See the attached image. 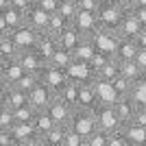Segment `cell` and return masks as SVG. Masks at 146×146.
I'll return each mask as SVG.
<instances>
[{
    "label": "cell",
    "mask_w": 146,
    "mask_h": 146,
    "mask_svg": "<svg viewBox=\"0 0 146 146\" xmlns=\"http://www.w3.org/2000/svg\"><path fill=\"white\" fill-rule=\"evenodd\" d=\"M129 9L127 7H122L118 0H107L100 5V9L96 11L98 15V24L103 26V29H109V31H118V24L122 22L124 18V13Z\"/></svg>",
    "instance_id": "1"
},
{
    "label": "cell",
    "mask_w": 146,
    "mask_h": 146,
    "mask_svg": "<svg viewBox=\"0 0 146 146\" xmlns=\"http://www.w3.org/2000/svg\"><path fill=\"white\" fill-rule=\"evenodd\" d=\"M70 129H74L79 135H83V137H90L94 131L98 129L96 124V111L90 109V107H76L72 113V118H70V124H68Z\"/></svg>",
    "instance_id": "2"
},
{
    "label": "cell",
    "mask_w": 146,
    "mask_h": 146,
    "mask_svg": "<svg viewBox=\"0 0 146 146\" xmlns=\"http://www.w3.org/2000/svg\"><path fill=\"white\" fill-rule=\"evenodd\" d=\"M96 124L98 129H103L107 133H113V131H120L124 122L120 120V116L116 113L113 105H98L96 109Z\"/></svg>",
    "instance_id": "3"
},
{
    "label": "cell",
    "mask_w": 146,
    "mask_h": 146,
    "mask_svg": "<svg viewBox=\"0 0 146 146\" xmlns=\"http://www.w3.org/2000/svg\"><path fill=\"white\" fill-rule=\"evenodd\" d=\"M11 133L18 146H39V133L33 122H15L11 127Z\"/></svg>",
    "instance_id": "4"
},
{
    "label": "cell",
    "mask_w": 146,
    "mask_h": 146,
    "mask_svg": "<svg viewBox=\"0 0 146 146\" xmlns=\"http://www.w3.org/2000/svg\"><path fill=\"white\" fill-rule=\"evenodd\" d=\"M66 74H68V81H74V83H92L96 79V72L90 66V61H81V59H74L66 68Z\"/></svg>",
    "instance_id": "5"
},
{
    "label": "cell",
    "mask_w": 146,
    "mask_h": 146,
    "mask_svg": "<svg viewBox=\"0 0 146 146\" xmlns=\"http://www.w3.org/2000/svg\"><path fill=\"white\" fill-rule=\"evenodd\" d=\"M94 44H96V50H103L107 55H113L118 48V42H120V35H118V31H109V29H103V26H98L96 33L92 35Z\"/></svg>",
    "instance_id": "6"
},
{
    "label": "cell",
    "mask_w": 146,
    "mask_h": 146,
    "mask_svg": "<svg viewBox=\"0 0 146 146\" xmlns=\"http://www.w3.org/2000/svg\"><path fill=\"white\" fill-rule=\"evenodd\" d=\"M72 24L79 29V33L83 37H92L94 33H96V29L100 26L98 24V15L94 11H85V9H79V11L74 13Z\"/></svg>",
    "instance_id": "7"
},
{
    "label": "cell",
    "mask_w": 146,
    "mask_h": 146,
    "mask_svg": "<svg viewBox=\"0 0 146 146\" xmlns=\"http://www.w3.org/2000/svg\"><path fill=\"white\" fill-rule=\"evenodd\" d=\"M55 96H57L55 92L50 90L46 83H42V81H39V83H37V85L29 92V103L33 105L37 111H44V109H48V105L52 103V98H55Z\"/></svg>",
    "instance_id": "8"
},
{
    "label": "cell",
    "mask_w": 146,
    "mask_h": 146,
    "mask_svg": "<svg viewBox=\"0 0 146 146\" xmlns=\"http://www.w3.org/2000/svg\"><path fill=\"white\" fill-rule=\"evenodd\" d=\"M39 79H42V83H46L50 90L55 92V94H59V92L63 90V85L68 83V74H66V70H59V68H52V66L46 63L44 70L39 72Z\"/></svg>",
    "instance_id": "9"
},
{
    "label": "cell",
    "mask_w": 146,
    "mask_h": 146,
    "mask_svg": "<svg viewBox=\"0 0 146 146\" xmlns=\"http://www.w3.org/2000/svg\"><path fill=\"white\" fill-rule=\"evenodd\" d=\"M74 109H76V107H72L70 103H66V100L57 94V96L52 98V103L48 105V109H46V111L52 116V120H55L57 124H70V118H72Z\"/></svg>",
    "instance_id": "10"
},
{
    "label": "cell",
    "mask_w": 146,
    "mask_h": 146,
    "mask_svg": "<svg viewBox=\"0 0 146 146\" xmlns=\"http://www.w3.org/2000/svg\"><path fill=\"white\" fill-rule=\"evenodd\" d=\"M92 85L96 90V98H98V105H116L120 100V94L118 90L113 87L111 81H105V79H94Z\"/></svg>",
    "instance_id": "11"
},
{
    "label": "cell",
    "mask_w": 146,
    "mask_h": 146,
    "mask_svg": "<svg viewBox=\"0 0 146 146\" xmlns=\"http://www.w3.org/2000/svg\"><path fill=\"white\" fill-rule=\"evenodd\" d=\"M15 59H18V63L24 68L26 72H37L39 74L44 70V66H46V61L42 59V55H39L35 48H22Z\"/></svg>",
    "instance_id": "12"
},
{
    "label": "cell",
    "mask_w": 146,
    "mask_h": 146,
    "mask_svg": "<svg viewBox=\"0 0 146 146\" xmlns=\"http://www.w3.org/2000/svg\"><path fill=\"white\" fill-rule=\"evenodd\" d=\"M144 29V24H142V20L137 18V13L133 11V9H129L127 13H124V18H122V22L118 24V35L120 37H131V39H135L137 37V33Z\"/></svg>",
    "instance_id": "13"
},
{
    "label": "cell",
    "mask_w": 146,
    "mask_h": 146,
    "mask_svg": "<svg viewBox=\"0 0 146 146\" xmlns=\"http://www.w3.org/2000/svg\"><path fill=\"white\" fill-rule=\"evenodd\" d=\"M59 48V37L48 33V31H42L37 35V42H35V50L42 55V59L48 63V59L55 55V50Z\"/></svg>",
    "instance_id": "14"
},
{
    "label": "cell",
    "mask_w": 146,
    "mask_h": 146,
    "mask_svg": "<svg viewBox=\"0 0 146 146\" xmlns=\"http://www.w3.org/2000/svg\"><path fill=\"white\" fill-rule=\"evenodd\" d=\"M37 35H39V31H35L31 24H22L20 29L11 31V37L13 42L18 44V48H35V42H37Z\"/></svg>",
    "instance_id": "15"
},
{
    "label": "cell",
    "mask_w": 146,
    "mask_h": 146,
    "mask_svg": "<svg viewBox=\"0 0 146 146\" xmlns=\"http://www.w3.org/2000/svg\"><path fill=\"white\" fill-rule=\"evenodd\" d=\"M48 22H50V13L44 11V9L37 5V2L31 7L29 11H26V24H31L35 31H39V33L48 29Z\"/></svg>",
    "instance_id": "16"
},
{
    "label": "cell",
    "mask_w": 146,
    "mask_h": 146,
    "mask_svg": "<svg viewBox=\"0 0 146 146\" xmlns=\"http://www.w3.org/2000/svg\"><path fill=\"white\" fill-rule=\"evenodd\" d=\"M122 133L129 140V146H146V129L135 124V122H124Z\"/></svg>",
    "instance_id": "17"
},
{
    "label": "cell",
    "mask_w": 146,
    "mask_h": 146,
    "mask_svg": "<svg viewBox=\"0 0 146 146\" xmlns=\"http://www.w3.org/2000/svg\"><path fill=\"white\" fill-rule=\"evenodd\" d=\"M137 50H140V46H137L135 39H131V37H120V42H118V48H116V52H113V57H116L118 61L135 59V57H137Z\"/></svg>",
    "instance_id": "18"
},
{
    "label": "cell",
    "mask_w": 146,
    "mask_h": 146,
    "mask_svg": "<svg viewBox=\"0 0 146 146\" xmlns=\"http://www.w3.org/2000/svg\"><path fill=\"white\" fill-rule=\"evenodd\" d=\"M66 131H68V124H55L48 133H44L39 137V146H63Z\"/></svg>",
    "instance_id": "19"
},
{
    "label": "cell",
    "mask_w": 146,
    "mask_h": 146,
    "mask_svg": "<svg viewBox=\"0 0 146 146\" xmlns=\"http://www.w3.org/2000/svg\"><path fill=\"white\" fill-rule=\"evenodd\" d=\"M76 107H90V109L98 107L96 90H94L92 83H79V105Z\"/></svg>",
    "instance_id": "20"
},
{
    "label": "cell",
    "mask_w": 146,
    "mask_h": 146,
    "mask_svg": "<svg viewBox=\"0 0 146 146\" xmlns=\"http://www.w3.org/2000/svg\"><path fill=\"white\" fill-rule=\"evenodd\" d=\"M81 39H83V35H81L79 29L70 22V24L66 26V31L59 35V46H61V48H68V50H74L76 46H79Z\"/></svg>",
    "instance_id": "21"
},
{
    "label": "cell",
    "mask_w": 146,
    "mask_h": 146,
    "mask_svg": "<svg viewBox=\"0 0 146 146\" xmlns=\"http://www.w3.org/2000/svg\"><path fill=\"white\" fill-rule=\"evenodd\" d=\"M113 109H116V113L120 116L122 122H131L133 120L135 109H137V105L131 100V96H120V100L113 105Z\"/></svg>",
    "instance_id": "22"
},
{
    "label": "cell",
    "mask_w": 146,
    "mask_h": 146,
    "mask_svg": "<svg viewBox=\"0 0 146 146\" xmlns=\"http://www.w3.org/2000/svg\"><path fill=\"white\" fill-rule=\"evenodd\" d=\"M24 103H29V92L20 90L18 85H7V107L18 109Z\"/></svg>",
    "instance_id": "23"
},
{
    "label": "cell",
    "mask_w": 146,
    "mask_h": 146,
    "mask_svg": "<svg viewBox=\"0 0 146 146\" xmlns=\"http://www.w3.org/2000/svg\"><path fill=\"white\" fill-rule=\"evenodd\" d=\"M94 52H96V44H94L92 37H83L79 42V46L72 50L74 59H81V61H90L94 57Z\"/></svg>",
    "instance_id": "24"
},
{
    "label": "cell",
    "mask_w": 146,
    "mask_h": 146,
    "mask_svg": "<svg viewBox=\"0 0 146 146\" xmlns=\"http://www.w3.org/2000/svg\"><path fill=\"white\" fill-rule=\"evenodd\" d=\"M74 61V55H72V50H68V48H57L55 50V55L48 59V66H52V68H59V70H66L70 63Z\"/></svg>",
    "instance_id": "25"
},
{
    "label": "cell",
    "mask_w": 146,
    "mask_h": 146,
    "mask_svg": "<svg viewBox=\"0 0 146 146\" xmlns=\"http://www.w3.org/2000/svg\"><path fill=\"white\" fill-rule=\"evenodd\" d=\"M129 96H131V100H133L137 107H146V74L140 76L137 81H133Z\"/></svg>",
    "instance_id": "26"
},
{
    "label": "cell",
    "mask_w": 146,
    "mask_h": 146,
    "mask_svg": "<svg viewBox=\"0 0 146 146\" xmlns=\"http://www.w3.org/2000/svg\"><path fill=\"white\" fill-rule=\"evenodd\" d=\"M0 72H2V79H5L7 85H13V83H15V81L26 72V70L18 63V59H11L5 68H2V70H0Z\"/></svg>",
    "instance_id": "27"
},
{
    "label": "cell",
    "mask_w": 146,
    "mask_h": 146,
    "mask_svg": "<svg viewBox=\"0 0 146 146\" xmlns=\"http://www.w3.org/2000/svg\"><path fill=\"white\" fill-rule=\"evenodd\" d=\"M2 13H5L7 24H9V31H15L22 24H26V13L15 9V7H7V9H2Z\"/></svg>",
    "instance_id": "28"
},
{
    "label": "cell",
    "mask_w": 146,
    "mask_h": 146,
    "mask_svg": "<svg viewBox=\"0 0 146 146\" xmlns=\"http://www.w3.org/2000/svg\"><path fill=\"white\" fill-rule=\"evenodd\" d=\"M120 74V61L116 59V57H111L107 63H105L100 70L96 72V79H105V81H113Z\"/></svg>",
    "instance_id": "29"
},
{
    "label": "cell",
    "mask_w": 146,
    "mask_h": 146,
    "mask_svg": "<svg viewBox=\"0 0 146 146\" xmlns=\"http://www.w3.org/2000/svg\"><path fill=\"white\" fill-rule=\"evenodd\" d=\"M33 124H35V129H37V133H39V137H42L44 133H48L50 129L55 127L57 122L52 120V116H50L48 111L44 109V111H37V116H35V120H33Z\"/></svg>",
    "instance_id": "30"
},
{
    "label": "cell",
    "mask_w": 146,
    "mask_h": 146,
    "mask_svg": "<svg viewBox=\"0 0 146 146\" xmlns=\"http://www.w3.org/2000/svg\"><path fill=\"white\" fill-rule=\"evenodd\" d=\"M120 74H124L129 81H137L140 76H144L142 68L137 66L135 59H127V61H120Z\"/></svg>",
    "instance_id": "31"
},
{
    "label": "cell",
    "mask_w": 146,
    "mask_h": 146,
    "mask_svg": "<svg viewBox=\"0 0 146 146\" xmlns=\"http://www.w3.org/2000/svg\"><path fill=\"white\" fill-rule=\"evenodd\" d=\"M0 52H2L7 59H15V57H18L20 48H18V44L13 42L11 33H5V35H0Z\"/></svg>",
    "instance_id": "32"
},
{
    "label": "cell",
    "mask_w": 146,
    "mask_h": 146,
    "mask_svg": "<svg viewBox=\"0 0 146 146\" xmlns=\"http://www.w3.org/2000/svg\"><path fill=\"white\" fill-rule=\"evenodd\" d=\"M68 24H70V20H68V18H63V15H61L59 11H55V13H50V22H48V29H46V31L59 37L61 33L66 31V26H68Z\"/></svg>",
    "instance_id": "33"
},
{
    "label": "cell",
    "mask_w": 146,
    "mask_h": 146,
    "mask_svg": "<svg viewBox=\"0 0 146 146\" xmlns=\"http://www.w3.org/2000/svg\"><path fill=\"white\" fill-rule=\"evenodd\" d=\"M59 96L63 98L66 103H70L72 107H76V105H79V83L68 81L66 85H63V90L59 92Z\"/></svg>",
    "instance_id": "34"
},
{
    "label": "cell",
    "mask_w": 146,
    "mask_h": 146,
    "mask_svg": "<svg viewBox=\"0 0 146 146\" xmlns=\"http://www.w3.org/2000/svg\"><path fill=\"white\" fill-rule=\"evenodd\" d=\"M13 116H15V122H33L37 116V109L31 103H24L22 107L13 109Z\"/></svg>",
    "instance_id": "35"
},
{
    "label": "cell",
    "mask_w": 146,
    "mask_h": 146,
    "mask_svg": "<svg viewBox=\"0 0 146 146\" xmlns=\"http://www.w3.org/2000/svg\"><path fill=\"white\" fill-rule=\"evenodd\" d=\"M39 81H42V79H39V74H37V72H24L15 83H13V85H18L20 90H24V92H31Z\"/></svg>",
    "instance_id": "36"
},
{
    "label": "cell",
    "mask_w": 146,
    "mask_h": 146,
    "mask_svg": "<svg viewBox=\"0 0 146 146\" xmlns=\"http://www.w3.org/2000/svg\"><path fill=\"white\" fill-rule=\"evenodd\" d=\"M85 146H109V133L103 129H96L90 137H85Z\"/></svg>",
    "instance_id": "37"
},
{
    "label": "cell",
    "mask_w": 146,
    "mask_h": 146,
    "mask_svg": "<svg viewBox=\"0 0 146 146\" xmlns=\"http://www.w3.org/2000/svg\"><path fill=\"white\" fill-rule=\"evenodd\" d=\"M57 11H59L63 18H68L72 22L74 13L79 11V2H76V0H59V9H57Z\"/></svg>",
    "instance_id": "38"
},
{
    "label": "cell",
    "mask_w": 146,
    "mask_h": 146,
    "mask_svg": "<svg viewBox=\"0 0 146 146\" xmlns=\"http://www.w3.org/2000/svg\"><path fill=\"white\" fill-rule=\"evenodd\" d=\"M111 83H113V87L118 90V94H120V96H129V92H131V85H133V81H129L124 74H118V76L111 81Z\"/></svg>",
    "instance_id": "39"
},
{
    "label": "cell",
    "mask_w": 146,
    "mask_h": 146,
    "mask_svg": "<svg viewBox=\"0 0 146 146\" xmlns=\"http://www.w3.org/2000/svg\"><path fill=\"white\" fill-rule=\"evenodd\" d=\"M15 124V116H13L11 107H0V129H11Z\"/></svg>",
    "instance_id": "40"
},
{
    "label": "cell",
    "mask_w": 146,
    "mask_h": 146,
    "mask_svg": "<svg viewBox=\"0 0 146 146\" xmlns=\"http://www.w3.org/2000/svg\"><path fill=\"white\" fill-rule=\"evenodd\" d=\"M63 146H85V137H83V135H79L74 129L68 127L66 137H63Z\"/></svg>",
    "instance_id": "41"
},
{
    "label": "cell",
    "mask_w": 146,
    "mask_h": 146,
    "mask_svg": "<svg viewBox=\"0 0 146 146\" xmlns=\"http://www.w3.org/2000/svg\"><path fill=\"white\" fill-rule=\"evenodd\" d=\"M111 57H113V55H107V52H103V50H96V52H94V57L90 59V66L94 68V72H98V70H100V68H103L105 63L111 59Z\"/></svg>",
    "instance_id": "42"
},
{
    "label": "cell",
    "mask_w": 146,
    "mask_h": 146,
    "mask_svg": "<svg viewBox=\"0 0 146 146\" xmlns=\"http://www.w3.org/2000/svg\"><path fill=\"white\" fill-rule=\"evenodd\" d=\"M109 146H129V140L124 137V133L120 131H113V133H109Z\"/></svg>",
    "instance_id": "43"
},
{
    "label": "cell",
    "mask_w": 146,
    "mask_h": 146,
    "mask_svg": "<svg viewBox=\"0 0 146 146\" xmlns=\"http://www.w3.org/2000/svg\"><path fill=\"white\" fill-rule=\"evenodd\" d=\"M0 146H18L11 129H0Z\"/></svg>",
    "instance_id": "44"
},
{
    "label": "cell",
    "mask_w": 146,
    "mask_h": 146,
    "mask_svg": "<svg viewBox=\"0 0 146 146\" xmlns=\"http://www.w3.org/2000/svg\"><path fill=\"white\" fill-rule=\"evenodd\" d=\"M100 0H79V9H85V11H94L96 13L100 9Z\"/></svg>",
    "instance_id": "45"
},
{
    "label": "cell",
    "mask_w": 146,
    "mask_h": 146,
    "mask_svg": "<svg viewBox=\"0 0 146 146\" xmlns=\"http://www.w3.org/2000/svg\"><path fill=\"white\" fill-rule=\"evenodd\" d=\"M35 2L48 13H55L57 9H59V0H35Z\"/></svg>",
    "instance_id": "46"
},
{
    "label": "cell",
    "mask_w": 146,
    "mask_h": 146,
    "mask_svg": "<svg viewBox=\"0 0 146 146\" xmlns=\"http://www.w3.org/2000/svg\"><path fill=\"white\" fill-rule=\"evenodd\" d=\"M33 5H35V0H9V7H15V9H20V11H24V13Z\"/></svg>",
    "instance_id": "47"
},
{
    "label": "cell",
    "mask_w": 146,
    "mask_h": 146,
    "mask_svg": "<svg viewBox=\"0 0 146 146\" xmlns=\"http://www.w3.org/2000/svg\"><path fill=\"white\" fill-rule=\"evenodd\" d=\"M131 122H135V124H140V127H144L146 129V107H137L135 109V113H133V120Z\"/></svg>",
    "instance_id": "48"
},
{
    "label": "cell",
    "mask_w": 146,
    "mask_h": 146,
    "mask_svg": "<svg viewBox=\"0 0 146 146\" xmlns=\"http://www.w3.org/2000/svg\"><path fill=\"white\" fill-rule=\"evenodd\" d=\"M135 61H137V66L142 68V72L146 74V48H140V50H137V57H135Z\"/></svg>",
    "instance_id": "49"
},
{
    "label": "cell",
    "mask_w": 146,
    "mask_h": 146,
    "mask_svg": "<svg viewBox=\"0 0 146 146\" xmlns=\"http://www.w3.org/2000/svg\"><path fill=\"white\" fill-rule=\"evenodd\" d=\"M135 42H137V46L140 48H146V26L137 33V37H135Z\"/></svg>",
    "instance_id": "50"
},
{
    "label": "cell",
    "mask_w": 146,
    "mask_h": 146,
    "mask_svg": "<svg viewBox=\"0 0 146 146\" xmlns=\"http://www.w3.org/2000/svg\"><path fill=\"white\" fill-rule=\"evenodd\" d=\"M5 33H11V31H9V24L5 20V13L0 11V35H5Z\"/></svg>",
    "instance_id": "51"
},
{
    "label": "cell",
    "mask_w": 146,
    "mask_h": 146,
    "mask_svg": "<svg viewBox=\"0 0 146 146\" xmlns=\"http://www.w3.org/2000/svg\"><path fill=\"white\" fill-rule=\"evenodd\" d=\"M133 11H135V13H137V18H140V20H142V24H144V26H146V7H135Z\"/></svg>",
    "instance_id": "52"
},
{
    "label": "cell",
    "mask_w": 146,
    "mask_h": 146,
    "mask_svg": "<svg viewBox=\"0 0 146 146\" xmlns=\"http://www.w3.org/2000/svg\"><path fill=\"white\" fill-rule=\"evenodd\" d=\"M122 7H127V9H135L137 7V0H118Z\"/></svg>",
    "instance_id": "53"
},
{
    "label": "cell",
    "mask_w": 146,
    "mask_h": 146,
    "mask_svg": "<svg viewBox=\"0 0 146 146\" xmlns=\"http://www.w3.org/2000/svg\"><path fill=\"white\" fill-rule=\"evenodd\" d=\"M7 105V87H2L0 90V107H5Z\"/></svg>",
    "instance_id": "54"
},
{
    "label": "cell",
    "mask_w": 146,
    "mask_h": 146,
    "mask_svg": "<svg viewBox=\"0 0 146 146\" xmlns=\"http://www.w3.org/2000/svg\"><path fill=\"white\" fill-rule=\"evenodd\" d=\"M9 61H11V59H7V57L2 55V52H0V70H2V68H5L7 63H9Z\"/></svg>",
    "instance_id": "55"
},
{
    "label": "cell",
    "mask_w": 146,
    "mask_h": 146,
    "mask_svg": "<svg viewBox=\"0 0 146 146\" xmlns=\"http://www.w3.org/2000/svg\"><path fill=\"white\" fill-rule=\"evenodd\" d=\"M7 7H9V0H0V11H2V9H7Z\"/></svg>",
    "instance_id": "56"
},
{
    "label": "cell",
    "mask_w": 146,
    "mask_h": 146,
    "mask_svg": "<svg viewBox=\"0 0 146 146\" xmlns=\"http://www.w3.org/2000/svg\"><path fill=\"white\" fill-rule=\"evenodd\" d=\"M2 87H7V83H5V79H2V72H0V90Z\"/></svg>",
    "instance_id": "57"
},
{
    "label": "cell",
    "mask_w": 146,
    "mask_h": 146,
    "mask_svg": "<svg viewBox=\"0 0 146 146\" xmlns=\"http://www.w3.org/2000/svg\"><path fill=\"white\" fill-rule=\"evenodd\" d=\"M100 2H107V0H100Z\"/></svg>",
    "instance_id": "58"
},
{
    "label": "cell",
    "mask_w": 146,
    "mask_h": 146,
    "mask_svg": "<svg viewBox=\"0 0 146 146\" xmlns=\"http://www.w3.org/2000/svg\"><path fill=\"white\" fill-rule=\"evenodd\" d=\"M76 2H79V0H76Z\"/></svg>",
    "instance_id": "59"
}]
</instances>
